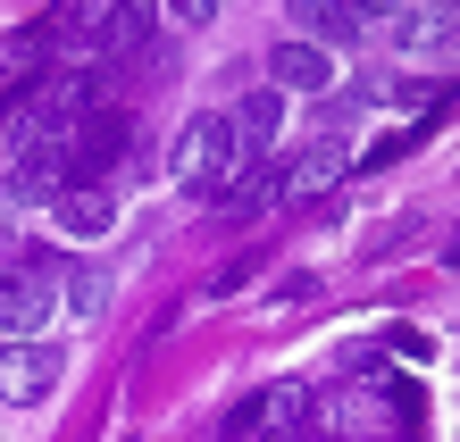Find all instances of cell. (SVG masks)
<instances>
[{
	"label": "cell",
	"mask_w": 460,
	"mask_h": 442,
	"mask_svg": "<svg viewBox=\"0 0 460 442\" xmlns=\"http://www.w3.org/2000/svg\"><path fill=\"white\" fill-rule=\"evenodd\" d=\"M50 309H59V251H34L25 267L0 275V334L9 342H34L50 325Z\"/></svg>",
	"instance_id": "obj_1"
},
{
	"label": "cell",
	"mask_w": 460,
	"mask_h": 442,
	"mask_svg": "<svg viewBox=\"0 0 460 442\" xmlns=\"http://www.w3.org/2000/svg\"><path fill=\"white\" fill-rule=\"evenodd\" d=\"M59 376H67L59 342H9V351H0V401H9V409L50 401V393H59Z\"/></svg>",
	"instance_id": "obj_2"
},
{
	"label": "cell",
	"mask_w": 460,
	"mask_h": 442,
	"mask_svg": "<svg viewBox=\"0 0 460 442\" xmlns=\"http://www.w3.org/2000/svg\"><path fill=\"white\" fill-rule=\"evenodd\" d=\"M277 126H285V92L268 84V92H252V100H243L234 117H226V168H218V176L252 168V159H260L268 143H277Z\"/></svg>",
	"instance_id": "obj_3"
},
{
	"label": "cell",
	"mask_w": 460,
	"mask_h": 442,
	"mask_svg": "<svg viewBox=\"0 0 460 442\" xmlns=\"http://www.w3.org/2000/svg\"><path fill=\"white\" fill-rule=\"evenodd\" d=\"M343 168H351V151L327 134V143H310L302 159H285V184H277V201H285V209H310V201H327V192L343 184Z\"/></svg>",
	"instance_id": "obj_4"
},
{
	"label": "cell",
	"mask_w": 460,
	"mask_h": 442,
	"mask_svg": "<svg viewBox=\"0 0 460 442\" xmlns=\"http://www.w3.org/2000/svg\"><path fill=\"white\" fill-rule=\"evenodd\" d=\"M226 168V117H184V134L168 143V176L176 184H201Z\"/></svg>",
	"instance_id": "obj_5"
},
{
	"label": "cell",
	"mask_w": 460,
	"mask_h": 442,
	"mask_svg": "<svg viewBox=\"0 0 460 442\" xmlns=\"http://www.w3.org/2000/svg\"><path fill=\"white\" fill-rule=\"evenodd\" d=\"M67 192V151L59 143H17V168H9V201L34 209V201H59Z\"/></svg>",
	"instance_id": "obj_6"
},
{
	"label": "cell",
	"mask_w": 460,
	"mask_h": 442,
	"mask_svg": "<svg viewBox=\"0 0 460 442\" xmlns=\"http://www.w3.org/2000/svg\"><path fill=\"white\" fill-rule=\"evenodd\" d=\"M268 84H277V92H327L335 84V50H318L302 34L277 42V50H268Z\"/></svg>",
	"instance_id": "obj_7"
},
{
	"label": "cell",
	"mask_w": 460,
	"mask_h": 442,
	"mask_svg": "<svg viewBox=\"0 0 460 442\" xmlns=\"http://www.w3.org/2000/svg\"><path fill=\"white\" fill-rule=\"evenodd\" d=\"M50 209H59V234H75V242H101L118 226V192L110 184H67Z\"/></svg>",
	"instance_id": "obj_8"
},
{
	"label": "cell",
	"mask_w": 460,
	"mask_h": 442,
	"mask_svg": "<svg viewBox=\"0 0 460 442\" xmlns=\"http://www.w3.org/2000/svg\"><path fill=\"white\" fill-rule=\"evenodd\" d=\"M394 42L411 50V59H436V50L460 42V0H436V9H402L394 17Z\"/></svg>",
	"instance_id": "obj_9"
},
{
	"label": "cell",
	"mask_w": 460,
	"mask_h": 442,
	"mask_svg": "<svg viewBox=\"0 0 460 442\" xmlns=\"http://www.w3.org/2000/svg\"><path fill=\"white\" fill-rule=\"evenodd\" d=\"M285 17L302 25V42H318V50H351V42L368 34V25L351 17L343 0H285Z\"/></svg>",
	"instance_id": "obj_10"
},
{
	"label": "cell",
	"mask_w": 460,
	"mask_h": 442,
	"mask_svg": "<svg viewBox=\"0 0 460 442\" xmlns=\"http://www.w3.org/2000/svg\"><path fill=\"white\" fill-rule=\"evenodd\" d=\"M59 284H67V317H101V309H110V267H101V259H75L67 275H59Z\"/></svg>",
	"instance_id": "obj_11"
},
{
	"label": "cell",
	"mask_w": 460,
	"mask_h": 442,
	"mask_svg": "<svg viewBox=\"0 0 460 442\" xmlns=\"http://www.w3.org/2000/svg\"><path fill=\"white\" fill-rule=\"evenodd\" d=\"M151 25H159V0H118L110 25H101V50H143Z\"/></svg>",
	"instance_id": "obj_12"
},
{
	"label": "cell",
	"mask_w": 460,
	"mask_h": 442,
	"mask_svg": "<svg viewBox=\"0 0 460 442\" xmlns=\"http://www.w3.org/2000/svg\"><path fill=\"white\" fill-rule=\"evenodd\" d=\"M168 9H176V25H209V17H218V0H168Z\"/></svg>",
	"instance_id": "obj_13"
},
{
	"label": "cell",
	"mask_w": 460,
	"mask_h": 442,
	"mask_svg": "<svg viewBox=\"0 0 460 442\" xmlns=\"http://www.w3.org/2000/svg\"><path fill=\"white\" fill-rule=\"evenodd\" d=\"M343 9H351V17L368 25V17H402V0H343Z\"/></svg>",
	"instance_id": "obj_14"
},
{
	"label": "cell",
	"mask_w": 460,
	"mask_h": 442,
	"mask_svg": "<svg viewBox=\"0 0 460 442\" xmlns=\"http://www.w3.org/2000/svg\"><path fill=\"white\" fill-rule=\"evenodd\" d=\"M444 259H460V234H452V251H444Z\"/></svg>",
	"instance_id": "obj_15"
},
{
	"label": "cell",
	"mask_w": 460,
	"mask_h": 442,
	"mask_svg": "<svg viewBox=\"0 0 460 442\" xmlns=\"http://www.w3.org/2000/svg\"><path fill=\"white\" fill-rule=\"evenodd\" d=\"M0 75H9V59H0Z\"/></svg>",
	"instance_id": "obj_16"
}]
</instances>
